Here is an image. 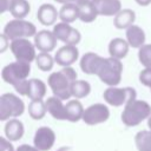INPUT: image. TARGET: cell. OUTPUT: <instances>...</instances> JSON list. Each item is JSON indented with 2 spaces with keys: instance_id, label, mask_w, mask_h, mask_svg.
<instances>
[{
  "instance_id": "1",
  "label": "cell",
  "mask_w": 151,
  "mask_h": 151,
  "mask_svg": "<svg viewBox=\"0 0 151 151\" xmlns=\"http://www.w3.org/2000/svg\"><path fill=\"white\" fill-rule=\"evenodd\" d=\"M80 68L86 74H96L109 86H117L122 80L123 64L120 59L104 58L94 52L85 53L80 59Z\"/></svg>"
},
{
  "instance_id": "2",
  "label": "cell",
  "mask_w": 151,
  "mask_h": 151,
  "mask_svg": "<svg viewBox=\"0 0 151 151\" xmlns=\"http://www.w3.org/2000/svg\"><path fill=\"white\" fill-rule=\"evenodd\" d=\"M31 73V63L17 60L6 65L1 71V78L5 83L12 85L20 96H27L28 83L27 79Z\"/></svg>"
},
{
  "instance_id": "3",
  "label": "cell",
  "mask_w": 151,
  "mask_h": 151,
  "mask_svg": "<svg viewBox=\"0 0 151 151\" xmlns=\"http://www.w3.org/2000/svg\"><path fill=\"white\" fill-rule=\"evenodd\" d=\"M77 72L71 66H65L60 71L53 72L47 79V84L53 92V96L66 100L72 97V84L77 80Z\"/></svg>"
},
{
  "instance_id": "4",
  "label": "cell",
  "mask_w": 151,
  "mask_h": 151,
  "mask_svg": "<svg viewBox=\"0 0 151 151\" xmlns=\"http://www.w3.org/2000/svg\"><path fill=\"white\" fill-rule=\"evenodd\" d=\"M151 116V106L149 103L139 99H133L126 105L122 112V122L124 125L132 127L139 125L143 120Z\"/></svg>"
},
{
  "instance_id": "5",
  "label": "cell",
  "mask_w": 151,
  "mask_h": 151,
  "mask_svg": "<svg viewBox=\"0 0 151 151\" xmlns=\"http://www.w3.org/2000/svg\"><path fill=\"white\" fill-rule=\"evenodd\" d=\"M25 111L24 101L13 93H4L0 97V120H8L21 116Z\"/></svg>"
},
{
  "instance_id": "6",
  "label": "cell",
  "mask_w": 151,
  "mask_h": 151,
  "mask_svg": "<svg viewBox=\"0 0 151 151\" xmlns=\"http://www.w3.org/2000/svg\"><path fill=\"white\" fill-rule=\"evenodd\" d=\"M4 34L9 39H20V38H31L37 34V27L31 21L24 19H13L6 24L4 27Z\"/></svg>"
},
{
  "instance_id": "7",
  "label": "cell",
  "mask_w": 151,
  "mask_h": 151,
  "mask_svg": "<svg viewBox=\"0 0 151 151\" xmlns=\"http://www.w3.org/2000/svg\"><path fill=\"white\" fill-rule=\"evenodd\" d=\"M137 92L132 87H117V86H109L104 93V100L111 106H123L130 103L131 100L136 99Z\"/></svg>"
},
{
  "instance_id": "8",
  "label": "cell",
  "mask_w": 151,
  "mask_h": 151,
  "mask_svg": "<svg viewBox=\"0 0 151 151\" xmlns=\"http://www.w3.org/2000/svg\"><path fill=\"white\" fill-rule=\"evenodd\" d=\"M35 48L37 47L34 42H31L28 38H20V39L11 40V45H9V50L17 60H22V61H28V63L35 60L37 58Z\"/></svg>"
},
{
  "instance_id": "9",
  "label": "cell",
  "mask_w": 151,
  "mask_h": 151,
  "mask_svg": "<svg viewBox=\"0 0 151 151\" xmlns=\"http://www.w3.org/2000/svg\"><path fill=\"white\" fill-rule=\"evenodd\" d=\"M110 118V110L105 104L97 103L85 109L83 114V122L87 125H97L105 123Z\"/></svg>"
},
{
  "instance_id": "10",
  "label": "cell",
  "mask_w": 151,
  "mask_h": 151,
  "mask_svg": "<svg viewBox=\"0 0 151 151\" xmlns=\"http://www.w3.org/2000/svg\"><path fill=\"white\" fill-rule=\"evenodd\" d=\"M53 33L57 37L58 40L67 44V45H78L81 40V34L80 32L72 27L67 22H58L53 26Z\"/></svg>"
},
{
  "instance_id": "11",
  "label": "cell",
  "mask_w": 151,
  "mask_h": 151,
  "mask_svg": "<svg viewBox=\"0 0 151 151\" xmlns=\"http://www.w3.org/2000/svg\"><path fill=\"white\" fill-rule=\"evenodd\" d=\"M33 143L40 151H48L55 143V133L48 126H40L34 133Z\"/></svg>"
},
{
  "instance_id": "12",
  "label": "cell",
  "mask_w": 151,
  "mask_h": 151,
  "mask_svg": "<svg viewBox=\"0 0 151 151\" xmlns=\"http://www.w3.org/2000/svg\"><path fill=\"white\" fill-rule=\"evenodd\" d=\"M79 58V51L76 47V45H67L65 44L63 47H60L55 54H54V60L58 65L65 67V66H71L74 64Z\"/></svg>"
},
{
  "instance_id": "13",
  "label": "cell",
  "mask_w": 151,
  "mask_h": 151,
  "mask_svg": "<svg viewBox=\"0 0 151 151\" xmlns=\"http://www.w3.org/2000/svg\"><path fill=\"white\" fill-rule=\"evenodd\" d=\"M57 37L53 31L41 29L34 35V45L40 52H52L57 46Z\"/></svg>"
},
{
  "instance_id": "14",
  "label": "cell",
  "mask_w": 151,
  "mask_h": 151,
  "mask_svg": "<svg viewBox=\"0 0 151 151\" xmlns=\"http://www.w3.org/2000/svg\"><path fill=\"white\" fill-rule=\"evenodd\" d=\"M98 15L113 17L122 11L120 0H92Z\"/></svg>"
},
{
  "instance_id": "15",
  "label": "cell",
  "mask_w": 151,
  "mask_h": 151,
  "mask_svg": "<svg viewBox=\"0 0 151 151\" xmlns=\"http://www.w3.org/2000/svg\"><path fill=\"white\" fill-rule=\"evenodd\" d=\"M58 17H59V11H57V8L51 4H42L37 12V19L44 26L54 25Z\"/></svg>"
},
{
  "instance_id": "16",
  "label": "cell",
  "mask_w": 151,
  "mask_h": 151,
  "mask_svg": "<svg viewBox=\"0 0 151 151\" xmlns=\"http://www.w3.org/2000/svg\"><path fill=\"white\" fill-rule=\"evenodd\" d=\"M46 109H47V112L54 118V119H58V120H67V117H66V109H65V105L63 104V99L55 97V96H52V97H48L46 100Z\"/></svg>"
},
{
  "instance_id": "17",
  "label": "cell",
  "mask_w": 151,
  "mask_h": 151,
  "mask_svg": "<svg viewBox=\"0 0 151 151\" xmlns=\"http://www.w3.org/2000/svg\"><path fill=\"white\" fill-rule=\"evenodd\" d=\"M24 132H25V127L21 120L17 118H12L7 120L5 125V134L7 139H9L11 142H17L22 138Z\"/></svg>"
},
{
  "instance_id": "18",
  "label": "cell",
  "mask_w": 151,
  "mask_h": 151,
  "mask_svg": "<svg viewBox=\"0 0 151 151\" xmlns=\"http://www.w3.org/2000/svg\"><path fill=\"white\" fill-rule=\"evenodd\" d=\"M145 32L142 27L137 25H132L126 28V40L132 48H140L145 44Z\"/></svg>"
},
{
  "instance_id": "19",
  "label": "cell",
  "mask_w": 151,
  "mask_h": 151,
  "mask_svg": "<svg viewBox=\"0 0 151 151\" xmlns=\"http://www.w3.org/2000/svg\"><path fill=\"white\" fill-rule=\"evenodd\" d=\"M129 48H130V44L127 42V40L123 38H113L109 44L110 57H113L120 60L127 55Z\"/></svg>"
},
{
  "instance_id": "20",
  "label": "cell",
  "mask_w": 151,
  "mask_h": 151,
  "mask_svg": "<svg viewBox=\"0 0 151 151\" xmlns=\"http://www.w3.org/2000/svg\"><path fill=\"white\" fill-rule=\"evenodd\" d=\"M136 20V13L131 8H124L114 15V27L118 29H126L133 25Z\"/></svg>"
},
{
  "instance_id": "21",
  "label": "cell",
  "mask_w": 151,
  "mask_h": 151,
  "mask_svg": "<svg viewBox=\"0 0 151 151\" xmlns=\"http://www.w3.org/2000/svg\"><path fill=\"white\" fill-rule=\"evenodd\" d=\"M78 6V11H79V19L83 22H92L97 19L98 13L97 9L92 2V0H84L77 4Z\"/></svg>"
},
{
  "instance_id": "22",
  "label": "cell",
  "mask_w": 151,
  "mask_h": 151,
  "mask_svg": "<svg viewBox=\"0 0 151 151\" xmlns=\"http://www.w3.org/2000/svg\"><path fill=\"white\" fill-rule=\"evenodd\" d=\"M66 109V117L67 120L71 123H77L80 119H83V114H84V106L83 104L78 100V99H71L66 103L65 105Z\"/></svg>"
},
{
  "instance_id": "23",
  "label": "cell",
  "mask_w": 151,
  "mask_h": 151,
  "mask_svg": "<svg viewBox=\"0 0 151 151\" xmlns=\"http://www.w3.org/2000/svg\"><path fill=\"white\" fill-rule=\"evenodd\" d=\"M59 19L63 22H67V24H71L77 19H79V11L77 4L74 2L63 4L61 8L59 9Z\"/></svg>"
},
{
  "instance_id": "24",
  "label": "cell",
  "mask_w": 151,
  "mask_h": 151,
  "mask_svg": "<svg viewBox=\"0 0 151 151\" xmlns=\"http://www.w3.org/2000/svg\"><path fill=\"white\" fill-rule=\"evenodd\" d=\"M45 96H46V84L41 79H37V78L29 79L27 97L31 100H35V99H42Z\"/></svg>"
},
{
  "instance_id": "25",
  "label": "cell",
  "mask_w": 151,
  "mask_h": 151,
  "mask_svg": "<svg viewBox=\"0 0 151 151\" xmlns=\"http://www.w3.org/2000/svg\"><path fill=\"white\" fill-rule=\"evenodd\" d=\"M47 112L46 109V103L42 99H35V100H31V103L28 104V114L32 119L34 120H40L45 117Z\"/></svg>"
},
{
  "instance_id": "26",
  "label": "cell",
  "mask_w": 151,
  "mask_h": 151,
  "mask_svg": "<svg viewBox=\"0 0 151 151\" xmlns=\"http://www.w3.org/2000/svg\"><path fill=\"white\" fill-rule=\"evenodd\" d=\"M134 144L138 151H151V130H142L134 136Z\"/></svg>"
},
{
  "instance_id": "27",
  "label": "cell",
  "mask_w": 151,
  "mask_h": 151,
  "mask_svg": "<svg viewBox=\"0 0 151 151\" xmlns=\"http://www.w3.org/2000/svg\"><path fill=\"white\" fill-rule=\"evenodd\" d=\"M29 11H31V6L27 0H14L9 9L14 19H24L26 15H28Z\"/></svg>"
},
{
  "instance_id": "28",
  "label": "cell",
  "mask_w": 151,
  "mask_h": 151,
  "mask_svg": "<svg viewBox=\"0 0 151 151\" xmlns=\"http://www.w3.org/2000/svg\"><path fill=\"white\" fill-rule=\"evenodd\" d=\"M71 92H72V97H74L76 99H81V98H84V97H86V96L90 94V92H91V85L86 80H78L77 79L72 84Z\"/></svg>"
},
{
  "instance_id": "29",
  "label": "cell",
  "mask_w": 151,
  "mask_h": 151,
  "mask_svg": "<svg viewBox=\"0 0 151 151\" xmlns=\"http://www.w3.org/2000/svg\"><path fill=\"white\" fill-rule=\"evenodd\" d=\"M55 60L48 52H40L35 58V64L38 68L42 72H48L53 68Z\"/></svg>"
},
{
  "instance_id": "30",
  "label": "cell",
  "mask_w": 151,
  "mask_h": 151,
  "mask_svg": "<svg viewBox=\"0 0 151 151\" xmlns=\"http://www.w3.org/2000/svg\"><path fill=\"white\" fill-rule=\"evenodd\" d=\"M138 59L144 67H151V44H144L139 48Z\"/></svg>"
},
{
  "instance_id": "31",
  "label": "cell",
  "mask_w": 151,
  "mask_h": 151,
  "mask_svg": "<svg viewBox=\"0 0 151 151\" xmlns=\"http://www.w3.org/2000/svg\"><path fill=\"white\" fill-rule=\"evenodd\" d=\"M139 81L151 91V67H145L139 73Z\"/></svg>"
},
{
  "instance_id": "32",
  "label": "cell",
  "mask_w": 151,
  "mask_h": 151,
  "mask_svg": "<svg viewBox=\"0 0 151 151\" xmlns=\"http://www.w3.org/2000/svg\"><path fill=\"white\" fill-rule=\"evenodd\" d=\"M0 151H15V150L9 139H6L5 137H0Z\"/></svg>"
},
{
  "instance_id": "33",
  "label": "cell",
  "mask_w": 151,
  "mask_h": 151,
  "mask_svg": "<svg viewBox=\"0 0 151 151\" xmlns=\"http://www.w3.org/2000/svg\"><path fill=\"white\" fill-rule=\"evenodd\" d=\"M14 0H0V13H5L11 9Z\"/></svg>"
},
{
  "instance_id": "34",
  "label": "cell",
  "mask_w": 151,
  "mask_h": 151,
  "mask_svg": "<svg viewBox=\"0 0 151 151\" xmlns=\"http://www.w3.org/2000/svg\"><path fill=\"white\" fill-rule=\"evenodd\" d=\"M9 45H11L9 39L2 33V34L0 35V52H1V53L5 52V50H6L7 47H9Z\"/></svg>"
},
{
  "instance_id": "35",
  "label": "cell",
  "mask_w": 151,
  "mask_h": 151,
  "mask_svg": "<svg viewBox=\"0 0 151 151\" xmlns=\"http://www.w3.org/2000/svg\"><path fill=\"white\" fill-rule=\"evenodd\" d=\"M15 151H40V150H39L38 147L31 146V145H28V144H21V145H19V146L17 147Z\"/></svg>"
},
{
  "instance_id": "36",
  "label": "cell",
  "mask_w": 151,
  "mask_h": 151,
  "mask_svg": "<svg viewBox=\"0 0 151 151\" xmlns=\"http://www.w3.org/2000/svg\"><path fill=\"white\" fill-rule=\"evenodd\" d=\"M134 1L140 6H147L151 4V0H134Z\"/></svg>"
},
{
  "instance_id": "37",
  "label": "cell",
  "mask_w": 151,
  "mask_h": 151,
  "mask_svg": "<svg viewBox=\"0 0 151 151\" xmlns=\"http://www.w3.org/2000/svg\"><path fill=\"white\" fill-rule=\"evenodd\" d=\"M57 151H71V147H70V146H61V147H59Z\"/></svg>"
},
{
  "instance_id": "38",
  "label": "cell",
  "mask_w": 151,
  "mask_h": 151,
  "mask_svg": "<svg viewBox=\"0 0 151 151\" xmlns=\"http://www.w3.org/2000/svg\"><path fill=\"white\" fill-rule=\"evenodd\" d=\"M54 1H57V2H59V4H66V2H71V0H54Z\"/></svg>"
},
{
  "instance_id": "39",
  "label": "cell",
  "mask_w": 151,
  "mask_h": 151,
  "mask_svg": "<svg viewBox=\"0 0 151 151\" xmlns=\"http://www.w3.org/2000/svg\"><path fill=\"white\" fill-rule=\"evenodd\" d=\"M147 126H149V129L151 130V116L147 118Z\"/></svg>"
},
{
  "instance_id": "40",
  "label": "cell",
  "mask_w": 151,
  "mask_h": 151,
  "mask_svg": "<svg viewBox=\"0 0 151 151\" xmlns=\"http://www.w3.org/2000/svg\"><path fill=\"white\" fill-rule=\"evenodd\" d=\"M80 1H84V0H71V2H74V4H78Z\"/></svg>"
}]
</instances>
